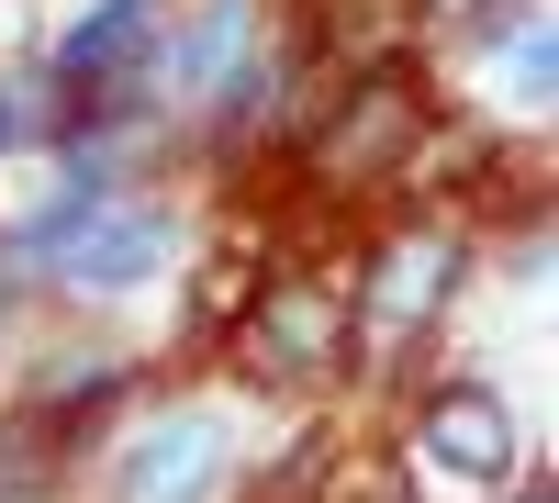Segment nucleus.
Listing matches in <instances>:
<instances>
[{
    "label": "nucleus",
    "mask_w": 559,
    "mask_h": 503,
    "mask_svg": "<svg viewBox=\"0 0 559 503\" xmlns=\"http://www.w3.org/2000/svg\"><path fill=\"white\" fill-rule=\"evenodd\" d=\"M213 481H224V426L213 415H168L157 436H134V459H123L134 503H202Z\"/></svg>",
    "instance_id": "f257e3e1"
}]
</instances>
